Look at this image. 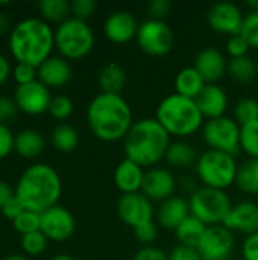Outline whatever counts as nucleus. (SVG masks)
Masks as SVG:
<instances>
[{
  "label": "nucleus",
  "mask_w": 258,
  "mask_h": 260,
  "mask_svg": "<svg viewBox=\"0 0 258 260\" xmlns=\"http://www.w3.org/2000/svg\"><path fill=\"white\" fill-rule=\"evenodd\" d=\"M87 122L102 142L125 140L134 125L132 110L122 94L99 93L87 108Z\"/></svg>",
  "instance_id": "1"
},
{
  "label": "nucleus",
  "mask_w": 258,
  "mask_h": 260,
  "mask_svg": "<svg viewBox=\"0 0 258 260\" xmlns=\"http://www.w3.org/2000/svg\"><path fill=\"white\" fill-rule=\"evenodd\" d=\"M62 192L59 174L49 165L35 163L18 178L15 198L26 210L43 213L58 204Z\"/></svg>",
  "instance_id": "2"
},
{
  "label": "nucleus",
  "mask_w": 258,
  "mask_h": 260,
  "mask_svg": "<svg viewBox=\"0 0 258 260\" xmlns=\"http://www.w3.org/2000/svg\"><path fill=\"white\" fill-rule=\"evenodd\" d=\"M55 47V32L41 18L29 17L18 21L9 34L12 56L23 64L38 69Z\"/></svg>",
  "instance_id": "3"
},
{
  "label": "nucleus",
  "mask_w": 258,
  "mask_h": 260,
  "mask_svg": "<svg viewBox=\"0 0 258 260\" xmlns=\"http://www.w3.org/2000/svg\"><path fill=\"white\" fill-rule=\"evenodd\" d=\"M170 143L172 137L157 119L135 120L123 140L126 158L148 169L164 160Z\"/></svg>",
  "instance_id": "4"
},
{
  "label": "nucleus",
  "mask_w": 258,
  "mask_h": 260,
  "mask_svg": "<svg viewBox=\"0 0 258 260\" xmlns=\"http://www.w3.org/2000/svg\"><path fill=\"white\" fill-rule=\"evenodd\" d=\"M155 119L170 137L186 139L204 126V116L195 99L181 94L166 96L157 107Z\"/></svg>",
  "instance_id": "5"
},
{
  "label": "nucleus",
  "mask_w": 258,
  "mask_h": 260,
  "mask_svg": "<svg viewBox=\"0 0 258 260\" xmlns=\"http://www.w3.org/2000/svg\"><path fill=\"white\" fill-rule=\"evenodd\" d=\"M196 177L205 187L225 190L236 184L239 165L230 154L219 151H205L196 161Z\"/></svg>",
  "instance_id": "6"
},
{
  "label": "nucleus",
  "mask_w": 258,
  "mask_h": 260,
  "mask_svg": "<svg viewBox=\"0 0 258 260\" xmlns=\"http://www.w3.org/2000/svg\"><path fill=\"white\" fill-rule=\"evenodd\" d=\"M55 47L67 59H81L93 50L94 32L87 21L67 18L55 30Z\"/></svg>",
  "instance_id": "7"
},
{
  "label": "nucleus",
  "mask_w": 258,
  "mask_h": 260,
  "mask_svg": "<svg viewBox=\"0 0 258 260\" xmlns=\"http://www.w3.org/2000/svg\"><path fill=\"white\" fill-rule=\"evenodd\" d=\"M189 206L192 216L207 227H211L224 224L233 203L225 190L202 186L189 198Z\"/></svg>",
  "instance_id": "8"
},
{
  "label": "nucleus",
  "mask_w": 258,
  "mask_h": 260,
  "mask_svg": "<svg viewBox=\"0 0 258 260\" xmlns=\"http://www.w3.org/2000/svg\"><path fill=\"white\" fill-rule=\"evenodd\" d=\"M242 126L231 117L224 116L207 120L202 126V137L208 149L236 157L240 148Z\"/></svg>",
  "instance_id": "9"
},
{
  "label": "nucleus",
  "mask_w": 258,
  "mask_h": 260,
  "mask_svg": "<svg viewBox=\"0 0 258 260\" xmlns=\"http://www.w3.org/2000/svg\"><path fill=\"white\" fill-rule=\"evenodd\" d=\"M137 43L140 49L151 56H166L172 52L175 35L169 24L163 20H144L140 23Z\"/></svg>",
  "instance_id": "10"
},
{
  "label": "nucleus",
  "mask_w": 258,
  "mask_h": 260,
  "mask_svg": "<svg viewBox=\"0 0 258 260\" xmlns=\"http://www.w3.org/2000/svg\"><path fill=\"white\" fill-rule=\"evenodd\" d=\"M196 248L202 260H227L234 250V233L224 224L207 227Z\"/></svg>",
  "instance_id": "11"
},
{
  "label": "nucleus",
  "mask_w": 258,
  "mask_h": 260,
  "mask_svg": "<svg viewBox=\"0 0 258 260\" xmlns=\"http://www.w3.org/2000/svg\"><path fill=\"white\" fill-rule=\"evenodd\" d=\"M117 213L122 222L134 230L143 224L152 222L155 209L148 197H144L141 192H137L120 197L117 203Z\"/></svg>",
  "instance_id": "12"
},
{
  "label": "nucleus",
  "mask_w": 258,
  "mask_h": 260,
  "mask_svg": "<svg viewBox=\"0 0 258 260\" xmlns=\"http://www.w3.org/2000/svg\"><path fill=\"white\" fill-rule=\"evenodd\" d=\"M14 101L20 111L30 116H38L44 111H49V105L52 102L50 88L40 81L17 85L14 91Z\"/></svg>",
  "instance_id": "13"
},
{
  "label": "nucleus",
  "mask_w": 258,
  "mask_h": 260,
  "mask_svg": "<svg viewBox=\"0 0 258 260\" xmlns=\"http://www.w3.org/2000/svg\"><path fill=\"white\" fill-rule=\"evenodd\" d=\"M40 230L44 233L47 239L61 242L70 239L75 235L76 221L75 216L65 207L56 204L41 213Z\"/></svg>",
  "instance_id": "14"
},
{
  "label": "nucleus",
  "mask_w": 258,
  "mask_h": 260,
  "mask_svg": "<svg viewBox=\"0 0 258 260\" xmlns=\"http://www.w3.org/2000/svg\"><path fill=\"white\" fill-rule=\"evenodd\" d=\"M243 20L245 17L240 8L230 2H220V3L213 5L207 15L208 26L214 32L230 35V37L240 34Z\"/></svg>",
  "instance_id": "15"
},
{
  "label": "nucleus",
  "mask_w": 258,
  "mask_h": 260,
  "mask_svg": "<svg viewBox=\"0 0 258 260\" xmlns=\"http://www.w3.org/2000/svg\"><path fill=\"white\" fill-rule=\"evenodd\" d=\"M176 189H178V180L175 178L172 171L158 166L146 171L141 186V193L148 197L151 201L163 203L175 197Z\"/></svg>",
  "instance_id": "16"
},
{
  "label": "nucleus",
  "mask_w": 258,
  "mask_h": 260,
  "mask_svg": "<svg viewBox=\"0 0 258 260\" xmlns=\"http://www.w3.org/2000/svg\"><path fill=\"white\" fill-rule=\"evenodd\" d=\"M140 23L129 11H116L105 20V37L114 44H126L137 38Z\"/></svg>",
  "instance_id": "17"
},
{
  "label": "nucleus",
  "mask_w": 258,
  "mask_h": 260,
  "mask_svg": "<svg viewBox=\"0 0 258 260\" xmlns=\"http://www.w3.org/2000/svg\"><path fill=\"white\" fill-rule=\"evenodd\" d=\"M224 225L233 232L245 235L246 238L258 232V204L252 201H240L234 204L227 215Z\"/></svg>",
  "instance_id": "18"
},
{
  "label": "nucleus",
  "mask_w": 258,
  "mask_h": 260,
  "mask_svg": "<svg viewBox=\"0 0 258 260\" xmlns=\"http://www.w3.org/2000/svg\"><path fill=\"white\" fill-rule=\"evenodd\" d=\"M193 67L199 72L207 84H216L225 76L228 62L220 50L216 47H205L196 55Z\"/></svg>",
  "instance_id": "19"
},
{
  "label": "nucleus",
  "mask_w": 258,
  "mask_h": 260,
  "mask_svg": "<svg viewBox=\"0 0 258 260\" xmlns=\"http://www.w3.org/2000/svg\"><path fill=\"white\" fill-rule=\"evenodd\" d=\"M195 101L204 119L208 120L224 117L228 110V96L225 90L217 84H207Z\"/></svg>",
  "instance_id": "20"
},
{
  "label": "nucleus",
  "mask_w": 258,
  "mask_h": 260,
  "mask_svg": "<svg viewBox=\"0 0 258 260\" xmlns=\"http://www.w3.org/2000/svg\"><path fill=\"white\" fill-rule=\"evenodd\" d=\"M36 76L46 87L59 88L71 79V66L65 58L50 56L36 69Z\"/></svg>",
  "instance_id": "21"
},
{
  "label": "nucleus",
  "mask_w": 258,
  "mask_h": 260,
  "mask_svg": "<svg viewBox=\"0 0 258 260\" xmlns=\"http://www.w3.org/2000/svg\"><path fill=\"white\" fill-rule=\"evenodd\" d=\"M155 215H157L158 224L163 229L176 230L179 227V224L190 216L189 200L175 195V197L160 203V207Z\"/></svg>",
  "instance_id": "22"
},
{
  "label": "nucleus",
  "mask_w": 258,
  "mask_h": 260,
  "mask_svg": "<svg viewBox=\"0 0 258 260\" xmlns=\"http://www.w3.org/2000/svg\"><path fill=\"white\" fill-rule=\"evenodd\" d=\"M144 174V168L128 158H123L114 171V183L123 195L137 193L141 192Z\"/></svg>",
  "instance_id": "23"
},
{
  "label": "nucleus",
  "mask_w": 258,
  "mask_h": 260,
  "mask_svg": "<svg viewBox=\"0 0 258 260\" xmlns=\"http://www.w3.org/2000/svg\"><path fill=\"white\" fill-rule=\"evenodd\" d=\"M198 158L199 155L196 148L186 140L172 142L164 157L167 165L176 169H189L192 166H196Z\"/></svg>",
  "instance_id": "24"
},
{
  "label": "nucleus",
  "mask_w": 258,
  "mask_h": 260,
  "mask_svg": "<svg viewBox=\"0 0 258 260\" xmlns=\"http://www.w3.org/2000/svg\"><path fill=\"white\" fill-rule=\"evenodd\" d=\"M207 82L199 75V72L195 67H184L178 72L175 78V90L176 94H181L189 99H196Z\"/></svg>",
  "instance_id": "25"
},
{
  "label": "nucleus",
  "mask_w": 258,
  "mask_h": 260,
  "mask_svg": "<svg viewBox=\"0 0 258 260\" xmlns=\"http://www.w3.org/2000/svg\"><path fill=\"white\" fill-rule=\"evenodd\" d=\"M126 72L122 66L111 62L106 64L100 73H99V87L102 90V93H108V94H122V91L126 87Z\"/></svg>",
  "instance_id": "26"
},
{
  "label": "nucleus",
  "mask_w": 258,
  "mask_h": 260,
  "mask_svg": "<svg viewBox=\"0 0 258 260\" xmlns=\"http://www.w3.org/2000/svg\"><path fill=\"white\" fill-rule=\"evenodd\" d=\"M14 149L24 158L38 157L44 149V139L35 129H23L14 139Z\"/></svg>",
  "instance_id": "27"
},
{
  "label": "nucleus",
  "mask_w": 258,
  "mask_h": 260,
  "mask_svg": "<svg viewBox=\"0 0 258 260\" xmlns=\"http://www.w3.org/2000/svg\"><path fill=\"white\" fill-rule=\"evenodd\" d=\"M236 186L246 195H258V160L249 158L237 169Z\"/></svg>",
  "instance_id": "28"
},
{
  "label": "nucleus",
  "mask_w": 258,
  "mask_h": 260,
  "mask_svg": "<svg viewBox=\"0 0 258 260\" xmlns=\"http://www.w3.org/2000/svg\"><path fill=\"white\" fill-rule=\"evenodd\" d=\"M227 73L239 84H248L254 81L258 73V66L255 61L248 55L242 58H231L228 61Z\"/></svg>",
  "instance_id": "29"
},
{
  "label": "nucleus",
  "mask_w": 258,
  "mask_h": 260,
  "mask_svg": "<svg viewBox=\"0 0 258 260\" xmlns=\"http://www.w3.org/2000/svg\"><path fill=\"white\" fill-rule=\"evenodd\" d=\"M205 230H207V225L190 215L187 219H184L179 224V227L175 230V233H176V239L181 245L198 247Z\"/></svg>",
  "instance_id": "30"
},
{
  "label": "nucleus",
  "mask_w": 258,
  "mask_h": 260,
  "mask_svg": "<svg viewBox=\"0 0 258 260\" xmlns=\"http://www.w3.org/2000/svg\"><path fill=\"white\" fill-rule=\"evenodd\" d=\"M52 143L61 152H71L79 145V134L71 125L62 123L52 131Z\"/></svg>",
  "instance_id": "31"
},
{
  "label": "nucleus",
  "mask_w": 258,
  "mask_h": 260,
  "mask_svg": "<svg viewBox=\"0 0 258 260\" xmlns=\"http://www.w3.org/2000/svg\"><path fill=\"white\" fill-rule=\"evenodd\" d=\"M38 9L41 15L53 23H62L68 18L70 3L67 0H41L38 3Z\"/></svg>",
  "instance_id": "32"
},
{
  "label": "nucleus",
  "mask_w": 258,
  "mask_h": 260,
  "mask_svg": "<svg viewBox=\"0 0 258 260\" xmlns=\"http://www.w3.org/2000/svg\"><path fill=\"white\" fill-rule=\"evenodd\" d=\"M240 148L249 158L258 160V120L242 126Z\"/></svg>",
  "instance_id": "33"
},
{
  "label": "nucleus",
  "mask_w": 258,
  "mask_h": 260,
  "mask_svg": "<svg viewBox=\"0 0 258 260\" xmlns=\"http://www.w3.org/2000/svg\"><path fill=\"white\" fill-rule=\"evenodd\" d=\"M234 120L243 126L254 120H258V102L252 98H243L240 99L234 107Z\"/></svg>",
  "instance_id": "34"
},
{
  "label": "nucleus",
  "mask_w": 258,
  "mask_h": 260,
  "mask_svg": "<svg viewBox=\"0 0 258 260\" xmlns=\"http://www.w3.org/2000/svg\"><path fill=\"white\" fill-rule=\"evenodd\" d=\"M40 222H41V213H35V212H30V210L21 212V213L12 221L14 229H15L21 236L40 230Z\"/></svg>",
  "instance_id": "35"
},
{
  "label": "nucleus",
  "mask_w": 258,
  "mask_h": 260,
  "mask_svg": "<svg viewBox=\"0 0 258 260\" xmlns=\"http://www.w3.org/2000/svg\"><path fill=\"white\" fill-rule=\"evenodd\" d=\"M21 247H23L24 253H27L30 256H38L47 248V238L44 236V233L41 230L23 235L21 236Z\"/></svg>",
  "instance_id": "36"
},
{
  "label": "nucleus",
  "mask_w": 258,
  "mask_h": 260,
  "mask_svg": "<svg viewBox=\"0 0 258 260\" xmlns=\"http://www.w3.org/2000/svg\"><path fill=\"white\" fill-rule=\"evenodd\" d=\"M73 108H75L73 101L68 96L59 94V96L52 98V102L49 105V113H50V116L53 119L64 120V119H67V117L71 116Z\"/></svg>",
  "instance_id": "37"
},
{
  "label": "nucleus",
  "mask_w": 258,
  "mask_h": 260,
  "mask_svg": "<svg viewBox=\"0 0 258 260\" xmlns=\"http://www.w3.org/2000/svg\"><path fill=\"white\" fill-rule=\"evenodd\" d=\"M240 35L248 41L251 49H258V12H249L245 17Z\"/></svg>",
  "instance_id": "38"
},
{
  "label": "nucleus",
  "mask_w": 258,
  "mask_h": 260,
  "mask_svg": "<svg viewBox=\"0 0 258 260\" xmlns=\"http://www.w3.org/2000/svg\"><path fill=\"white\" fill-rule=\"evenodd\" d=\"M97 3L94 0H73L70 3V11L75 18L87 21L96 12Z\"/></svg>",
  "instance_id": "39"
},
{
  "label": "nucleus",
  "mask_w": 258,
  "mask_h": 260,
  "mask_svg": "<svg viewBox=\"0 0 258 260\" xmlns=\"http://www.w3.org/2000/svg\"><path fill=\"white\" fill-rule=\"evenodd\" d=\"M251 50V46L248 44V41L239 34V35H233L228 38L227 41V53L231 58H242V56H248V52Z\"/></svg>",
  "instance_id": "40"
},
{
  "label": "nucleus",
  "mask_w": 258,
  "mask_h": 260,
  "mask_svg": "<svg viewBox=\"0 0 258 260\" xmlns=\"http://www.w3.org/2000/svg\"><path fill=\"white\" fill-rule=\"evenodd\" d=\"M134 236L140 244H144V247H149L152 242H155L158 239V227L154 221L143 224V225L134 229Z\"/></svg>",
  "instance_id": "41"
},
{
  "label": "nucleus",
  "mask_w": 258,
  "mask_h": 260,
  "mask_svg": "<svg viewBox=\"0 0 258 260\" xmlns=\"http://www.w3.org/2000/svg\"><path fill=\"white\" fill-rule=\"evenodd\" d=\"M18 111V107L14 99L0 94V123H9L15 119Z\"/></svg>",
  "instance_id": "42"
},
{
  "label": "nucleus",
  "mask_w": 258,
  "mask_h": 260,
  "mask_svg": "<svg viewBox=\"0 0 258 260\" xmlns=\"http://www.w3.org/2000/svg\"><path fill=\"white\" fill-rule=\"evenodd\" d=\"M14 75V79L18 82V85H23V84H29V82H33L36 81V69L29 66V64H23V62H18L12 72Z\"/></svg>",
  "instance_id": "43"
},
{
  "label": "nucleus",
  "mask_w": 258,
  "mask_h": 260,
  "mask_svg": "<svg viewBox=\"0 0 258 260\" xmlns=\"http://www.w3.org/2000/svg\"><path fill=\"white\" fill-rule=\"evenodd\" d=\"M169 260H202V257L196 247L179 244L169 253Z\"/></svg>",
  "instance_id": "44"
},
{
  "label": "nucleus",
  "mask_w": 258,
  "mask_h": 260,
  "mask_svg": "<svg viewBox=\"0 0 258 260\" xmlns=\"http://www.w3.org/2000/svg\"><path fill=\"white\" fill-rule=\"evenodd\" d=\"M170 9H172V3L169 0H152L148 5V12L154 20H163L164 17L169 15Z\"/></svg>",
  "instance_id": "45"
},
{
  "label": "nucleus",
  "mask_w": 258,
  "mask_h": 260,
  "mask_svg": "<svg viewBox=\"0 0 258 260\" xmlns=\"http://www.w3.org/2000/svg\"><path fill=\"white\" fill-rule=\"evenodd\" d=\"M14 136L8 125L0 123V160L5 158L14 149Z\"/></svg>",
  "instance_id": "46"
},
{
  "label": "nucleus",
  "mask_w": 258,
  "mask_h": 260,
  "mask_svg": "<svg viewBox=\"0 0 258 260\" xmlns=\"http://www.w3.org/2000/svg\"><path fill=\"white\" fill-rule=\"evenodd\" d=\"M243 260H258V232L245 238L242 245Z\"/></svg>",
  "instance_id": "47"
},
{
  "label": "nucleus",
  "mask_w": 258,
  "mask_h": 260,
  "mask_svg": "<svg viewBox=\"0 0 258 260\" xmlns=\"http://www.w3.org/2000/svg\"><path fill=\"white\" fill-rule=\"evenodd\" d=\"M134 260H169V254L157 247H143L141 250L137 251L134 256Z\"/></svg>",
  "instance_id": "48"
},
{
  "label": "nucleus",
  "mask_w": 258,
  "mask_h": 260,
  "mask_svg": "<svg viewBox=\"0 0 258 260\" xmlns=\"http://www.w3.org/2000/svg\"><path fill=\"white\" fill-rule=\"evenodd\" d=\"M199 180L198 178H195V177H192V175H184V177H181L179 180H178V187L184 192V193H187V195H193L198 189H199Z\"/></svg>",
  "instance_id": "49"
},
{
  "label": "nucleus",
  "mask_w": 258,
  "mask_h": 260,
  "mask_svg": "<svg viewBox=\"0 0 258 260\" xmlns=\"http://www.w3.org/2000/svg\"><path fill=\"white\" fill-rule=\"evenodd\" d=\"M24 210H26V209L21 206V203L14 197V198L2 209V213H3L8 219H12V221H14V219H15L21 212H24Z\"/></svg>",
  "instance_id": "50"
},
{
  "label": "nucleus",
  "mask_w": 258,
  "mask_h": 260,
  "mask_svg": "<svg viewBox=\"0 0 258 260\" xmlns=\"http://www.w3.org/2000/svg\"><path fill=\"white\" fill-rule=\"evenodd\" d=\"M14 197H15V190H12L8 183L0 180V212Z\"/></svg>",
  "instance_id": "51"
},
{
  "label": "nucleus",
  "mask_w": 258,
  "mask_h": 260,
  "mask_svg": "<svg viewBox=\"0 0 258 260\" xmlns=\"http://www.w3.org/2000/svg\"><path fill=\"white\" fill-rule=\"evenodd\" d=\"M9 75H11V64L8 58L0 53V87L9 79Z\"/></svg>",
  "instance_id": "52"
},
{
  "label": "nucleus",
  "mask_w": 258,
  "mask_h": 260,
  "mask_svg": "<svg viewBox=\"0 0 258 260\" xmlns=\"http://www.w3.org/2000/svg\"><path fill=\"white\" fill-rule=\"evenodd\" d=\"M9 27H11V18L5 12H0V35L8 32Z\"/></svg>",
  "instance_id": "53"
},
{
  "label": "nucleus",
  "mask_w": 258,
  "mask_h": 260,
  "mask_svg": "<svg viewBox=\"0 0 258 260\" xmlns=\"http://www.w3.org/2000/svg\"><path fill=\"white\" fill-rule=\"evenodd\" d=\"M246 8L251 12H258V0H248L246 2Z\"/></svg>",
  "instance_id": "54"
},
{
  "label": "nucleus",
  "mask_w": 258,
  "mask_h": 260,
  "mask_svg": "<svg viewBox=\"0 0 258 260\" xmlns=\"http://www.w3.org/2000/svg\"><path fill=\"white\" fill-rule=\"evenodd\" d=\"M50 260H75L71 256H68V254H64V253H61V254H56V256H53Z\"/></svg>",
  "instance_id": "55"
},
{
  "label": "nucleus",
  "mask_w": 258,
  "mask_h": 260,
  "mask_svg": "<svg viewBox=\"0 0 258 260\" xmlns=\"http://www.w3.org/2000/svg\"><path fill=\"white\" fill-rule=\"evenodd\" d=\"M5 260H27L26 257H23V256H20V254H11V256H8Z\"/></svg>",
  "instance_id": "56"
}]
</instances>
